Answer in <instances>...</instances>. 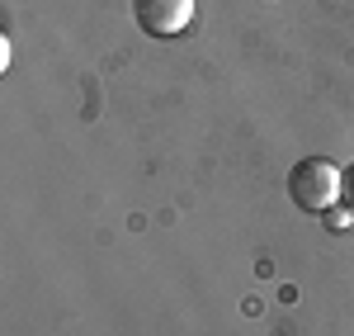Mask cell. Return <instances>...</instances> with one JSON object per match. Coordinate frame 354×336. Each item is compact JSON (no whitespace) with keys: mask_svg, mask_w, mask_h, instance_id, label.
<instances>
[{"mask_svg":"<svg viewBox=\"0 0 354 336\" xmlns=\"http://www.w3.org/2000/svg\"><path fill=\"white\" fill-rule=\"evenodd\" d=\"M340 180H345V170L335 166V161L307 157V161H298V166L288 170V195L307 213H326L330 204L340 199Z\"/></svg>","mask_w":354,"mask_h":336,"instance_id":"1","label":"cell"},{"mask_svg":"<svg viewBox=\"0 0 354 336\" xmlns=\"http://www.w3.org/2000/svg\"><path fill=\"white\" fill-rule=\"evenodd\" d=\"M340 195H345V209L354 213V166L345 170V180H340Z\"/></svg>","mask_w":354,"mask_h":336,"instance_id":"4","label":"cell"},{"mask_svg":"<svg viewBox=\"0 0 354 336\" xmlns=\"http://www.w3.org/2000/svg\"><path fill=\"white\" fill-rule=\"evenodd\" d=\"M322 218H326V227H330V232H340V227H350V223H354V213H350V209H345V213H330V209H326Z\"/></svg>","mask_w":354,"mask_h":336,"instance_id":"3","label":"cell"},{"mask_svg":"<svg viewBox=\"0 0 354 336\" xmlns=\"http://www.w3.org/2000/svg\"><path fill=\"white\" fill-rule=\"evenodd\" d=\"M137 28L151 38H175L180 28H189L194 19V0H133Z\"/></svg>","mask_w":354,"mask_h":336,"instance_id":"2","label":"cell"}]
</instances>
